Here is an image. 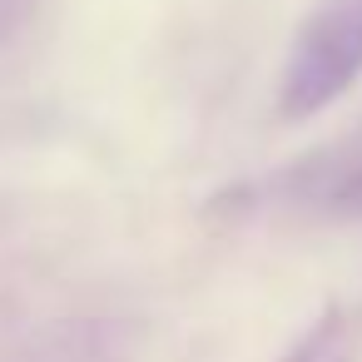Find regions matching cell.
<instances>
[{
    "instance_id": "6da1fadb",
    "label": "cell",
    "mask_w": 362,
    "mask_h": 362,
    "mask_svg": "<svg viewBox=\"0 0 362 362\" xmlns=\"http://www.w3.org/2000/svg\"><path fill=\"white\" fill-rule=\"evenodd\" d=\"M362 70V0H327L293 45L283 75V115L308 119L332 105Z\"/></svg>"
},
{
    "instance_id": "7a4b0ae2",
    "label": "cell",
    "mask_w": 362,
    "mask_h": 362,
    "mask_svg": "<svg viewBox=\"0 0 362 362\" xmlns=\"http://www.w3.org/2000/svg\"><path fill=\"white\" fill-rule=\"evenodd\" d=\"M21 6H25V0H0V25L16 21V16H21Z\"/></svg>"
}]
</instances>
